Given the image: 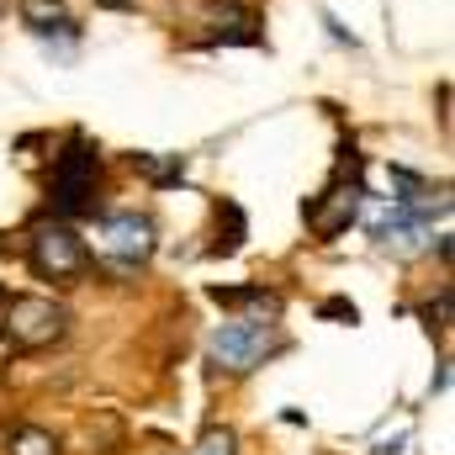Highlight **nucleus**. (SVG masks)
Wrapping results in <instances>:
<instances>
[{"mask_svg":"<svg viewBox=\"0 0 455 455\" xmlns=\"http://www.w3.org/2000/svg\"><path fill=\"white\" fill-rule=\"evenodd\" d=\"M281 344L286 339L275 334V318H270V323H259V318H238V323H223V329L212 334V360L223 365L228 376H243V371L265 365Z\"/></svg>","mask_w":455,"mask_h":455,"instance_id":"4","label":"nucleus"},{"mask_svg":"<svg viewBox=\"0 0 455 455\" xmlns=\"http://www.w3.org/2000/svg\"><path fill=\"white\" fill-rule=\"evenodd\" d=\"M69 334V307L53 297H11L0 291V339L11 349H48Z\"/></svg>","mask_w":455,"mask_h":455,"instance_id":"3","label":"nucleus"},{"mask_svg":"<svg viewBox=\"0 0 455 455\" xmlns=\"http://www.w3.org/2000/svg\"><path fill=\"white\" fill-rule=\"evenodd\" d=\"M132 170L143 175V180H154V186H180V175H186V154H132Z\"/></svg>","mask_w":455,"mask_h":455,"instance_id":"11","label":"nucleus"},{"mask_svg":"<svg viewBox=\"0 0 455 455\" xmlns=\"http://www.w3.org/2000/svg\"><path fill=\"white\" fill-rule=\"evenodd\" d=\"M27 265L37 281H53V286H75L91 275V243L64 223V218H43V223L27 228Z\"/></svg>","mask_w":455,"mask_h":455,"instance_id":"2","label":"nucleus"},{"mask_svg":"<svg viewBox=\"0 0 455 455\" xmlns=\"http://www.w3.org/2000/svg\"><path fill=\"white\" fill-rule=\"evenodd\" d=\"M212 302H223V307H249V318H259V323H270V318L281 313V297H275L270 286H212Z\"/></svg>","mask_w":455,"mask_h":455,"instance_id":"8","label":"nucleus"},{"mask_svg":"<svg viewBox=\"0 0 455 455\" xmlns=\"http://www.w3.org/2000/svg\"><path fill=\"white\" fill-rule=\"evenodd\" d=\"M16 11H21L27 32H37V37H53V32H75V21H69L64 0H21Z\"/></svg>","mask_w":455,"mask_h":455,"instance_id":"9","label":"nucleus"},{"mask_svg":"<svg viewBox=\"0 0 455 455\" xmlns=\"http://www.w3.org/2000/svg\"><path fill=\"white\" fill-rule=\"evenodd\" d=\"M5 455H64L53 429H37V424H16L5 435Z\"/></svg>","mask_w":455,"mask_h":455,"instance_id":"10","label":"nucleus"},{"mask_svg":"<svg viewBox=\"0 0 455 455\" xmlns=\"http://www.w3.org/2000/svg\"><path fill=\"white\" fill-rule=\"evenodd\" d=\"M424 318H429V329H440V334L451 329V286L440 291V302H429V307H424Z\"/></svg>","mask_w":455,"mask_h":455,"instance_id":"13","label":"nucleus"},{"mask_svg":"<svg viewBox=\"0 0 455 455\" xmlns=\"http://www.w3.org/2000/svg\"><path fill=\"white\" fill-rule=\"evenodd\" d=\"M318 313H323V318H344V323H355V302H339V297H334V302H323Z\"/></svg>","mask_w":455,"mask_h":455,"instance_id":"14","label":"nucleus"},{"mask_svg":"<svg viewBox=\"0 0 455 455\" xmlns=\"http://www.w3.org/2000/svg\"><path fill=\"white\" fill-rule=\"evenodd\" d=\"M360 170H349V175H339V180H329L307 207H302V218H307V233L313 238H339L344 228L360 218Z\"/></svg>","mask_w":455,"mask_h":455,"instance_id":"5","label":"nucleus"},{"mask_svg":"<svg viewBox=\"0 0 455 455\" xmlns=\"http://www.w3.org/2000/svg\"><path fill=\"white\" fill-rule=\"evenodd\" d=\"M196 455H233V435H228V429H207L202 445H196Z\"/></svg>","mask_w":455,"mask_h":455,"instance_id":"12","label":"nucleus"},{"mask_svg":"<svg viewBox=\"0 0 455 455\" xmlns=\"http://www.w3.org/2000/svg\"><path fill=\"white\" fill-rule=\"evenodd\" d=\"M96 5H112V11H122V5H132V0H96Z\"/></svg>","mask_w":455,"mask_h":455,"instance_id":"15","label":"nucleus"},{"mask_svg":"<svg viewBox=\"0 0 455 455\" xmlns=\"http://www.w3.org/2000/svg\"><path fill=\"white\" fill-rule=\"evenodd\" d=\"M154 243L159 238H154V223L143 212H107L101 228H96V249L116 265H132V270L154 259Z\"/></svg>","mask_w":455,"mask_h":455,"instance_id":"6","label":"nucleus"},{"mask_svg":"<svg viewBox=\"0 0 455 455\" xmlns=\"http://www.w3.org/2000/svg\"><path fill=\"white\" fill-rule=\"evenodd\" d=\"M207 37L212 43H233V48H259L265 43V21H259V11L254 5H243V0H223V5H212L207 11Z\"/></svg>","mask_w":455,"mask_h":455,"instance_id":"7","label":"nucleus"},{"mask_svg":"<svg viewBox=\"0 0 455 455\" xmlns=\"http://www.w3.org/2000/svg\"><path fill=\"white\" fill-rule=\"evenodd\" d=\"M96 180H101V148L85 132H69V143H64V154L53 159V175H48V207L59 218L96 212Z\"/></svg>","mask_w":455,"mask_h":455,"instance_id":"1","label":"nucleus"}]
</instances>
